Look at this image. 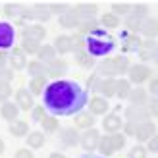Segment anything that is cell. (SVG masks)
<instances>
[{"label": "cell", "mask_w": 158, "mask_h": 158, "mask_svg": "<svg viewBox=\"0 0 158 158\" xmlns=\"http://www.w3.org/2000/svg\"><path fill=\"white\" fill-rule=\"evenodd\" d=\"M44 108L54 116H75L87 104V91L69 79H58L46 85Z\"/></svg>", "instance_id": "obj_1"}, {"label": "cell", "mask_w": 158, "mask_h": 158, "mask_svg": "<svg viewBox=\"0 0 158 158\" xmlns=\"http://www.w3.org/2000/svg\"><path fill=\"white\" fill-rule=\"evenodd\" d=\"M87 52L91 54V56H106V54L114 48V41L108 37V33L102 27L94 29L93 33L87 37Z\"/></svg>", "instance_id": "obj_2"}, {"label": "cell", "mask_w": 158, "mask_h": 158, "mask_svg": "<svg viewBox=\"0 0 158 158\" xmlns=\"http://www.w3.org/2000/svg\"><path fill=\"white\" fill-rule=\"evenodd\" d=\"M129 69V60L125 56H114L104 60L98 66V75H106V77H114V75H122L127 73Z\"/></svg>", "instance_id": "obj_3"}, {"label": "cell", "mask_w": 158, "mask_h": 158, "mask_svg": "<svg viewBox=\"0 0 158 158\" xmlns=\"http://www.w3.org/2000/svg\"><path fill=\"white\" fill-rule=\"evenodd\" d=\"M127 75H129V79H127L129 83L141 85V83H145V81H148V79L152 77V69L148 66H145V64H135V66H129Z\"/></svg>", "instance_id": "obj_4"}, {"label": "cell", "mask_w": 158, "mask_h": 158, "mask_svg": "<svg viewBox=\"0 0 158 158\" xmlns=\"http://www.w3.org/2000/svg\"><path fill=\"white\" fill-rule=\"evenodd\" d=\"M98 141H100V133L98 129H87L81 137H79V143H81V147L85 148L87 152H93V151H97V147H98Z\"/></svg>", "instance_id": "obj_5"}, {"label": "cell", "mask_w": 158, "mask_h": 158, "mask_svg": "<svg viewBox=\"0 0 158 158\" xmlns=\"http://www.w3.org/2000/svg\"><path fill=\"white\" fill-rule=\"evenodd\" d=\"M125 118H127V122L143 123V122L151 120V112H148L147 106H129V108H125Z\"/></svg>", "instance_id": "obj_6"}, {"label": "cell", "mask_w": 158, "mask_h": 158, "mask_svg": "<svg viewBox=\"0 0 158 158\" xmlns=\"http://www.w3.org/2000/svg\"><path fill=\"white\" fill-rule=\"evenodd\" d=\"M15 39V31L14 25L8 21H0V50H8L14 44Z\"/></svg>", "instance_id": "obj_7"}, {"label": "cell", "mask_w": 158, "mask_h": 158, "mask_svg": "<svg viewBox=\"0 0 158 158\" xmlns=\"http://www.w3.org/2000/svg\"><path fill=\"white\" fill-rule=\"evenodd\" d=\"M21 37H23V39H29V41L41 43L43 39L46 37V29L41 25V23H31V25H25V27H23Z\"/></svg>", "instance_id": "obj_8"}, {"label": "cell", "mask_w": 158, "mask_h": 158, "mask_svg": "<svg viewBox=\"0 0 158 158\" xmlns=\"http://www.w3.org/2000/svg\"><path fill=\"white\" fill-rule=\"evenodd\" d=\"M156 133V123L154 122H143V123H137V131H135V139L139 143H147L148 139Z\"/></svg>", "instance_id": "obj_9"}, {"label": "cell", "mask_w": 158, "mask_h": 158, "mask_svg": "<svg viewBox=\"0 0 158 158\" xmlns=\"http://www.w3.org/2000/svg\"><path fill=\"white\" fill-rule=\"evenodd\" d=\"M44 66H46V75L54 77L56 81H58V77H62L68 72V62L62 60V58H56V60H52V62H48V64H44Z\"/></svg>", "instance_id": "obj_10"}, {"label": "cell", "mask_w": 158, "mask_h": 158, "mask_svg": "<svg viewBox=\"0 0 158 158\" xmlns=\"http://www.w3.org/2000/svg\"><path fill=\"white\" fill-rule=\"evenodd\" d=\"M102 127H104L106 133H110V135H112V133H118V131L123 127V122H122V118L114 112V114L104 116V120H102Z\"/></svg>", "instance_id": "obj_11"}, {"label": "cell", "mask_w": 158, "mask_h": 158, "mask_svg": "<svg viewBox=\"0 0 158 158\" xmlns=\"http://www.w3.org/2000/svg\"><path fill=\"white\" fill-rule=\"evenodd\" d=\"M15 104H18L19 110H33L35 102H33V94H31L27 89H19L15 93Z\"/></svg>", "instance_id": "obj_12"}, {"label": "cell", "mask_w": 158, "mask_h": 158, "mask_svg": "<svg viewBox=\"0 0 158 158\" xmlns=\"http://www.w3.org/2000/svg\"><path fill=\"white\" fill-rule=\"evenodd\" d=\"M108 108H110L108 100L102 98V97H93V98L89 100V112H91L93 116H104V114L108 112Z\"/></svg>", "instance_id": "obj_13"}, {"label": "cell", "mask_w": 158, "mask_h": 158, "mask_svg": "<svg viewBox=\"0 0 158 158\" xmlns=\"http://www.w3.org/2000/svg\"><path fill=\"white\" fill-rule=\"evenodd\" d=\"M127 98L131 102V106H147L148 104V93H147V89H143V87L131 89Z\"/></svg>", "instance_id": "obj_14"}, {"label": "cell", "mask_w": 158, "mask_h": 158, "mask_svg": "<svg viewBox=\"0 0 158 158\" xmlns=\"http://www.w3.org/2000/svg\"><path fill=\"white\" fill-rule=\"evenodd\" d=\"M54 50H56V54H68V52H73V43H72V37L68 35H60L56 37V41H54Z\"/></svg>", "instance_id": "obj_15"}, {"label": "cell", "mask_w": 158, "mask_h": 158, "mask_svg": "<svg viewBox=\"0 0 158 158\" xmlns=\"http://www.w3.org/2000/svg\"><path fill=\"white\" fill-rule=\"evenodd\" d=\"M0 116L4 118L6 122H15L18 120V116H19V108H18V104H15V102H4L2 106H0Z\"/></svg>", "instance_id": "obj_16"}, {"label": "cell", "mask_w": 158, "mask_h": 158, "mask_svg": "<svg viewBox=\"0 0 158 158\" xmlns=\"http://www.w3.org/2000/svg\"><path fill=\"white\" fill-rule=\"evenodd\" d=\"M97 91L102 94V98L114 97V94H116V79H114V77H104V79H100Z\"/></svg>", "instance_id": "obj_17"}, {"label": "cell", "mask_w": 158, "mask_h": 158, "mask_svg": "<svg viewBox=\"0 0 158 158\" xmlns=\"http://www.w3.org/2000/svg\"><path fill=\"white\" fill-rule=\"evenodd\" d=\"M141 33H143L147 39H154L158 37V19L154 18H147L143 19V23H141Z\"/></svg>", "instance_id": "obj_18"}, {"label": "cell", "mask_w": 158, "mask_h": 158, "mask_svg": "<svg viewBox=\"0 0 158 158\" xmlns=\"http://www.w3.org/2000/svg\"><path fill=\"white\" fill-rule=\"evenodd\" d=\"M58 23L62 27H66V29H77V25H79V15L69 8V10L66 12V14H62L60 18H58Z\"/></svg>", "instance_id": "obj_19"}, {"label": "cell", "mask_w": 158, "mask_h": 158, "mask_svg": "<svg viewBox=\"0 0 158 158\" xmlns=\"http://www.w3.org/2000/svg\"><path fill=\"white\" fill-rule=\"evenodd\" d=\"M94 127V116L91 112H79L75 114V129H91Z\"/></svg>", "instance_id": "obj_20"}, {"label": "cell", "mask_w": 158, "mask_h": 158, "mask_svg": "<svg viewBox=\"0 0 158 158\" xmlns=\"http://www.w3.org/2000/svg\"><path fill=\"white\" fill-rule=\"evenodd\" d=\"M72 10L79 15V18H94V14L98 12V6L97 4H89V2H81V4H75Z\"/></svg>", "instance_id": "obj_21"}, {"label": "cell", "mask_w": 158, "mask_h": 158, "mask_svg": "<svg viewBox=\"0 0 158 158\" xmlns=\"http://www.w3.org/2000/svg\"><path fill=\"white\" fill-rule=\"evenodd\" d=\"M94 29H98V21L94 18H79V25H77V33L79 35H91Z\"/></svg>", "instance_id": "obj_22"}, {"label": "cell", "mask_w": 158, "mask_h": 158, "mask_svg": "<svg viewBox=\"0 0 158 158\" xmlns=\"http://www.w3.org/2000/svg\"><path fill=\"white\" fill-rule=\"evenodd\" d=\"M79 137H81V135L77 133L75 127H66V129H62V133H60V139H62V143H64L66 147H77Z\"/></svg>", "instance_id": "obj_23"}, {"label": "cell", "mask_w": 158, "mask_h": 158, "mask_svg": "<svg viewBox=\"0 0 158 158\" xmlns=\"http://www.w3.org/2000/svg\"><path fill=\"white\" fill-rule=\"evenodd\" d=\"M10 64H12V69H23V68H27V60H25V54L21 52V48H14V52L10 54Z\"/></svg>", "instance_id": "obj_24"}, {"label": "cell", "mask_w": 158, "mask_h": 158, "mask_svg": "<svg viewBox=\"0 0 158 158\" xmlns=\"http://www.w3.org/2000/svg\"><path fill=\"white\" fill-rule=\"evenodd\" d=\"M37 58H39V62H43V64H48V62L56 60V50H54L52 44H41V48L37 52Z\"/></svg>", "instance_id": "obj_25"}, {"label": "cell", "mask_w": 158, "mask_h": 158, "mask_svg": "<svg viewBox=\"0 0 158 158\" xmlns=\"http://www.w3.org/2000/svg\"><path fill=\"white\" fill-rule=\"evenodd\" d=\"M123 50L125 52H133V50H139L141 48V39L137 35H131V33H123Z\"/></svg>", "instance_id": "obj_26"}, {"label": "cell", "mask_w": 158, "mask_h": 158, "mask_svg": "<svg viewBox=\"0 0 158 158\" xmlns=\"http://www.w3.org/2000/svg\"><path fill=\"white\" fill-rule=\"evenodd\" d=\"M10 133L14 137H27L29 135V123L23 120H15L10 123Z\"/></svg>", "instance_id": "obj_27"}, {"label": "cell", "mask_w": 158, "mask_h": 158, "mask_svg": "<svg viewBox=\"0 0 158 158\" xmlns=\"http://www.w3.org/2000/svg\"><path fill=\"white\" fill-rule=\"evenodd\" d=\"M44 141H46V137H44L43 131H31L25 137V143H27L29 148H41L44 145Z\"/></svg>", "instance_id": "obj_28"}, {"label": "cell", "mask_w": 158, "mask_h": 158, "mask_svg": "<svg viewBox=\"0 0 158 158\" xmlns=\"http://www.w3.org/2000/svg\"><path fill=\"white\" fill-rule=\"evenodd\" d=\"M27 72L31 77H46V66L39 60H33L27 64Z\"/></svg>", "instance_id": "obj_29"}, {"label": "cell", "mask_w": 158, "mask_h": 158, "mask_svg": "<svg viewBox=\"0 0 158 158\" xmlns=\"http://www.w3.org/2000/svg\"><path fill=\"white\" fill-rule=\"evenodd\" d=\"M131 93V83L127 79H116V97L118 98H127Z\"/></svg>", "instance_id": "obj_30"}, {"label": "cell", "mask_w": 158, "mask_h": 158, "mask_svg": "<svg viewBox=\"0 0 158 158\" xmlns=\"http://www.w3.org/2000/svg\"><path fill=\"white\" fill-rule=\"evenodd\" d=\"M75 62H77L81 68H87V69L94 66V58H93L87 50H75Z\"/></svg>", "instance_id": "obj_31"}, {"label": "cell", "mask_w": 158, "mask_h": 158, "mask_svg": "<svg viewBox=\"0 0 158 158\" xmlns=\"http://www.w3.org/2000/svg\"><path fill=\"white\" fill-rule=\"evenodd\" d=\"M98 23H100L102 27H106V29H116V27H120V18H118L116 14H112V12H106L100 18Z\"/></svg>", "instance_id": "obj_32"}, {"label": "cell", "mask_w": 158, "mask_h": 158, "mask_svg": "<svg viewBox=\"0 0 158 158\" xmlns=\"http://www.w3.org/2000/svg\"><path fill=\"white\" fill-rule=\"evenodd\" d=\"M44 87H46V77H31V83H29V93L33 94H41L44 93Z\"/></svg>", "instance_id": "obj_33"}, {"label": "cell", "mask_w": 158, "mask_h": 158, "mask_svg": "<svg viewBox=\"0 0 158 158\" xmlns=\"http://www.w3.org/2000/svg\"><path fill=\"white\" fill-rule=\"evenodd\" d=\"M33 15L39 21H48L50 19V10L46 4H35L33 6Z\"/></svg>", "instance_id": "obj_34"}, {"label": "cell", "mask_w": 158, "mask_h": 158, "mask_svg": "<svg viewBox=\"0 0 158 158\" xmlns=\"http://www.w3.org/2000/svg\"><path fill=\"white\" fill-rule=\"evenodd\" d=\"M141 23H143V19H139L137 15H133V14H129L127 18H125V27L129 29L131 35H135V33L141 31Z\"/></svg>", "instance_id": "obj_35"}, {"label": "cell", "mask_w": 158, "mask_h": 158, "mask_svg": "<svg viewBox=\"0 0 158 158\" xmlns=\"http://www.w3.org/2000/svg\"><path fill=\"white\" fill-rule=\"evenodd\" d=\"M98 152L102 154V156H110V154H114V148H112V143H110V137L108 135H104L102 137L100 135V141H98Z\"/></svg>", "instance_id": "obj_36"}, {"label": "cell", "mask_w": 158, "mask_h": 158, "mask_svg": "<svg viewBox=\"0 0 158 158\" xmlns=\"http://www.w3.org/2000/svg\"><path fill=\"white\" fill-rule=\"evenodd\" d=\"M110 137V143H112V148H114V152L116 151H122V148L125 147V143H127V139H125L123 133H112V135H108Z\"/></svg>", "instance_id": "obj_37"}, {"label": "cell", "mask_w": 158, "mask_h": 158, "mask_svg": "<svg viewBox=\"0 0 158 158\" xmlns=\"http://www.w3.org/2000/svg\"><path fill=\"white\" fill-rule=\"evenodd\" d=\"M41 48V43L37 41H29V39H23L21 41V52L23 54H37Z\"/></svg>", "instance_id": "obj_38"}, {"label": "cell", "mask_w": 158, "mask_h": 158, "mask_svg": "<svg viewBox=\"0 0 158 158\" xmlns=\"http://www.w3.org/2000/svg\"><path fill=\"white\" fill-rule=\"evenodd\" d=\"M43 125V131L44 133H54V131H58V120L54 116H46L44 120L41 122Z\"/></svg>", "instance_id": "obj_39"}, {"label": "cell", "mask_w": 158, "mask_h": 158, "mask_svg": "<svg viewBox=\"0 0 158 158\" xmlns=\"http://www.w3.org/2000/svg\"><path fill=\"white\" fill-rule=\"evenodd\" d=\"M112 14H116L118 18H120V15H129L131 14V4H127V2H114L112 4Z\"/></svg>", "instance_id": "obj_40"}, {"label": "cell", "mask_w": 158, "mask_h": 158, "mask_svg": "<svg viewBox=\"0 0 158 158\" xmlns=\"http://www.w3.org/2000/svg\"><path fill=\"white\" fill-rule=\"evenodd\" d=\"M131 14L137 15L139 19H147V15H148V6H147V4H135V6H131Z\"/></svg>", "instance_id": "obj_41"}, {"label": "cell", "mask_w": 158, "mask_h": 158, "mask_svg": "<svg viewBox=\"0 0 158 158\" xmlns=\"http://www.w3.org/2000/svg\"><path fill=\"white\" fill-rule=\"evenodd\" d=\"M72 43H73V52L75 50H85V44H87V39L79 33H73L72 35Z\"/></svg>", "instance_id": "obj_42"}, {"label": "cell", "mask_w": 158, "mask_h": 158, "mask_svg": "<svg viewBox=\"0 0 158 158\" xmlns=\"http://www.w3.org/2000/svg\"><path fill=\"white\" fill-rule=\"evenodd\" d=\"M12 93H14V89H12L10 83H0V100L2 102H8V98L12 97Z\"/></svg>", "instance_id": "obj_43"}, {"label": "cell", "mask_w": 158, "mask_h": 158, "mask_svg": "<svg viewBox=\"0 0 158 158\" xmlns=\"http://www.w3.org/2000/svg\"><path fill=\"white\" fill-rule=\"evenodd\" d=\"M147 147H143V145H135L129 151V158H147Z\"/></svg>", "instance_id": "obj_44"}, {"label": "cell", "mask_w": 158, "mask_h": 158, "mask_svg": "<svg viewBox=\"0 0 158 158\" xmlns=\"http://www.w3.org/2000/svg\"><path fill=\"white\" fill-rule=\"evenodd\" d=\"M19 4H14V2H10V4H6L4 6V14L8 15V18H15V15H19Z\"/></svg>", "instance_id": "obj_45"}, {"label": "cell", "mask_w": 158, "mask_h": 158, "mask_svg": "<svg viewBox=\"0 0 158 158\" xmlns=\"http://www.w3.org/2000/svg\"><path fill=\"white\" fill-rule=\"evenodd\" d=\"M19 18L23 21H31V19H35V15H33V8L31 6H21L19 8Z\"/></svg>", "instance_id": "obj_46"}, {"label": "cell", "mask_w": 158, "mask_h": 158, "mask_svg": "<svg viewBox=\"0 0 158 158\" xmlns=\"http://www.w3.org/2000/svg\"><path fill=\"white\" fill-rule=\"evenodd\" d=\"M12 79H14V69H8V68L0 69V83H10Z\"/></svg>", "instance_id": "obj_47"}, {"label": "cell", "mask_w": 158, "mask_h": 158, "mask_svg": "<svg viewBox=\"0 0 158 158\" xmlns=\"http://www.w3.org/2000/svg\"><path fill=\"white\" fill-rule=\"evenodd\" d=\"M46 118V108L44 106H35L33 108V120L35 122H43Z\"/></svg>", "instance_id": "obj_48"}, {"label": "cell", "mask_w": 158, "mask_h": 158, "mask_svg": "<svg viewBox=\"0 0 158 158\" xmlns=\"http://www.w3.org/2000/svg\"><path fill=\"white\" fill-rule=\"evenodd\" d=\"M48 10H50V14L54 12V14H66L68 10H69V6L68 4H48Z\"/></svg>", "instance_id": "obj_49"}, {"label": "cell", "mask_w": 158, "mask_h": 158, "mask_svg": "<svg viewBox=\"0 0 158 158\" xmlns=\"http://www.w3.org/2000/svg\"><path fill=\"white\" fill-rule=\"evenodd\" d=\"M98 83H100V75L98 73H93L89 79H87V89H98Z\"/></svg>", "instance_id": "obj_50"}, {"label": "cell", "mask_w": 158, "mask_h": 158, "mask_svg": "<svg viewBox=\"0 0 158 158\" xmlns=\"http://www.w3.org/2000/svg\"><path fill=\"white\" fill-rule=\"evenodd\" d=\"M147 151H151V152H158V133H154V135L147 141Z\"/></svg>", "instance_id": "obj_51"}, {"label": "cell", "mask_w": 158, "mask_h": 158, "mask_svg": "<svg viewBox=\"0 0 158 158\" xmlns=\"http://www.w3.org/2000/svg\"><path fill=\"white\" fill-rule=\"evenodd\" d=\"M147 108H148V112H151V116H154V118H158V98H151L148 100V104H147Z\"/></svg>", "instance_id": "obj_52"}, {"label": "cell", "mask_w": 158, "mask_h": 158, "mask_svg": "<svg viewBox=\"0 0 158 158\" xmlns=\"http://www.w3.org/2000/svg\"><path fill=\"white\" fill-rule=\"evenodd\" d=\"M135 131H137V123L127 122L123 125V135H129V137H135Z\"/></svg>", "instance_id": "obj_53"}, {"label": "cell", "mask_w": 158, "mask_h": 158, "mask_svg": "<svg viewBox=\"0 0 158 158\" xmlns=\"http://www.w3.org/2000/svg\"><path fill=\"white\" fill-rule=\"evenodd\" d=\"M15 158H35V154L31 152V148H18L15 151Z\"/></svg>", "instance_id": "obj_54"}, {"label": "cell", "mask_w": 158, "mask_h": 158, "mask_svg": "<svg viewBox=\"0 0 158 158\" xmlns=\"http://www.w3.org/2000/svg\"><path fill=\"white\" fill-rule=\"evenodd\" d=\"M148 91L152 93V97H154V98H158V77L151 79V83H148Z\"/></svg>", "instance_id": "obj_55"}, {"label": "cell", "mask_w": 158, "mask_h": 158, "mask_svg": "<svg viewBox=\"0 0 158 158\" xmlns=\"http://www.w3.org/2000/svg\"><path fill=\"white\" fill-rule=\"evenodd\" d=\"M8 54H6V50H0V69L2 68H6V64H8Z\"/></svg>", "instance_id": "obj_56"}, {"label": "cell", "mask_w": 158, "mask_h": 158, "mask_svg": "<svg viewBox=\"0 0 158 158\" xmlns=\"http://www.w3.org/2000/svg\"><path fill=\"white\" fill-rule=\"evenodd\" d=\"M48 158H66V154H62V152H52Z\"/></svg>", "instance_id": "obj_57"}, {"label": "cell", "mask_w": 158, "mask_h": 158, "mask_svg": "<svg viewBox=\"0 0 158 158\" xmlns=\"http://www.w3.org/2000/svg\"><path fill=\"white\" fill-rule=\"evenodd\" d=\"M4 148H6V145H4V141H2V139H0V154H2V152H4Z\"/></svg>", "instance_id": "obj_58"}, {"label": "cell", "mask_w": 158, "mask_h": 158, "mask_svg": "<svg viewBox=\"0 0 158 158\" xmlns=\"http://www.w3.org/2000/svg\"><path fill=\"white\" fill-rule=\"evenodd\" d=\"M83 158H98V156H93V154H85Z\"/></svg>", "instance_id": "obj_59"}]
</instances>
